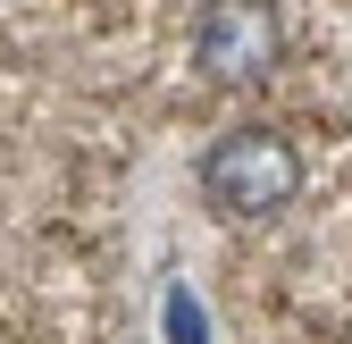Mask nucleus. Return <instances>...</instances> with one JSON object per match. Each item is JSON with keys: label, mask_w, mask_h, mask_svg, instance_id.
Returning <instances> with one entry per match:
<instances>
[{"label": "nucleus", "mask_w": 352, "mask_h": 344, "mask_svg": "<svg viewBox=\"0 0 352 344\" xmlns=\"http://www.w3.org/2000/svg\"><path fill=\"white\" fill-rule=\"evenodd\" d=\"M285 34H277V9L269 0H210L201 25H193V67L210 84H227V93H243V84H260L277 67Z\"/></svg>", "instance_id": "obj_2"}, {"label": "nucleus", "mask_w": 352, "mask_h": 344, "mask_svg": "<svg viewBox=\"0 0 352 344\" xmlns=\"http://www.w3.org/2000/svg\"><path fill=\"white\" fill-rule=\"evenodd\" d=\"M201 193H210L218 219H277V210L302 193V151L277 135V126H235V135L210 143Z\"/></svg>", "instance_id": "obj_1"}]
</instances>
